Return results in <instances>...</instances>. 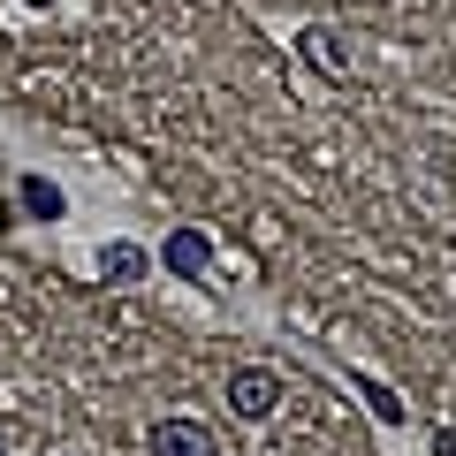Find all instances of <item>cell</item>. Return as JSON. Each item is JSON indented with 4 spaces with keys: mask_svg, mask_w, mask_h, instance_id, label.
Returning <instances> with one entry per match:
<instances>
[{
    "mask_svg": "<svg viewBox=\"0 0 456 456\" xmlns=\"http://www.w3.org/2000/svg\"><path fill=\"white\" fill-rule=\"evenodd\" d=\"M274 403H281V373H266V365H236L228 373V411L236 419H266Z\"/></svg>",
    "mask_w": 456,
    "mask_h": 456,
    "instance_id": "6da1fadb",
    "label": "cell"
},
{
    "mask_svg": "<svg viewBox=\"0 0 456 456\" xmlns=\"http://www.w3.org/2000/svg\"><path fill=\"white\" fill-rule=\"evenodd\" d=\"M145 456H221V441H213V426H198V419H160L145 434Z\"/></svg>",
    "mask_w": 456,
    "mask_h": 456,
    "instance_id": "7a4b0ae2",
    "label": "cell"
},
{
    "mask_svg": "<svg viewBox=\"0 0 456 456\" xmlns=\"http://www.w3.org/2000/svg\"><path fill=\"white\" fill-rule=\"evenodd\" d=\"M167 266H175L183 281H198V274L213 266V244L198 236V228H175V236H167Z\"/></svg>",
    "mask_w": 456,
    "mask_h": 456,
    "instance_id": "3957f363",
    "label": "cell"
},
{
    "mask_svg": "<svg viewBox=\"0 0 456 456\" xmlns=\"http://www.w3.org/2000/svg\"><path fill=\"white\" fill-rule=\"evenodd\" d=\"M16 198H23V213H38V221H53V213H61V191H53L46 175H23Z\"/></svg>",
    "mask_w": 456,
    "mask_h": 456,
    "instance_id": "277c9868",
    "label": "cell"
},
{
    "mask_svg": "<svg viewBox=\"0 0 456 456\" xmlns=\"http://www.w3.org/2000/svg\"><path fill=\"white\" fill-rule=\"evenodd\" d=\"M99 266H107V274H130V266H145V259H137L130 244H107V259H99Z\"/></svg>",
    "mask_w": 456,
    "mask_h": 456,
    "instance_id": "5b68a950",
    "label": "cell"
},
{
    "mask_svg": "<svg viewBox=\"0 0 456 456\" xmlns=\"http://www.w3.org/2000/svg\"><path fill=\"white\" fill-rule=\"evenodd\" d=\"M31 8H46V0H31Z\"/></svg>",
    "mask_w": 456,
    "mask_h": 456,
    "instance_id": "8992f818",
    "label": "cell"
},
{
    "mask_svg": "<svg viewBox=\"0 0 456 456\" xmlns=\"http://www.w3.org/2000/svg\"><path fill=\"white\" fill-rule=\"evenodd\" d=\"M0 456H8V441H0Z\"/></svg>",
    "mask_w": 456,
    "mask_h": 456,
    "instance_id": "52a82bcc",
    "label": "cell"
}]
</instances>
